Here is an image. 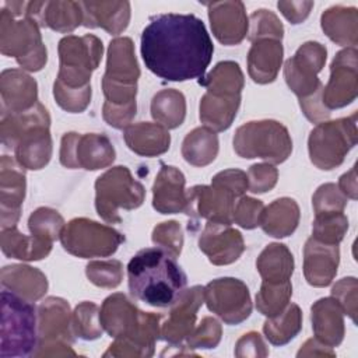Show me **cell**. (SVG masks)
Segmentation results:
<instances>
[{"instance_id":"cell-1","label":"cell","mask_w":358,"mask_h":358,"mask_svg":"<svg viewBox=\"0 0 358 358\" xmlns=\"http://www.w3.org/2000/svg\"><path fill=\"white\" fill-rule=\"evenodd\" d=\"M140 50L151 73L180 83L204 77L214 45L199 17L166 13L150 18L141 32Z\"/></svg>"},{"instance_id":"cell-2","label":"cell","mask_w":358,"mask_h":358,"mask_svg":"<svg viewBox=\"0 0 358 358\" xmlns=\"http://www.w3.org/2000/svg\"><path fill=\"white\" fill-rule=\"evenodd\" d=\"M99 320L103 330L115 341L103 357H151L161 334V315L141 312L122 292L109 295L101 309Z\"/></svg>"},{"instance_id":"cell-3","label":"cell","mask_w":358,"mask_h":358,"mask_svg":"<svg viewBox=\"0 0 358 358\" xmlns=\"http://www.w3.org/2000/svg\"><path fill=\"white\" fill-rule=\"evenodd\" d=\"M186 282L187 277L176 257L158 246L138 250L127 264L130 295L150 306L169 308Z\"/></svg>"},{"instance_id":"cell-4","label":"cell","mask_w":358,"mask_h":358,"mask_svg":"<svg viewBox=\"0 0 358 358\" xmlns=\"http://www.w3.org/2000/svg\"><path fill=\"white\" fill-rule=\"evenodd\" d=\"M140 69L134 55V43L127 36L110 41L106 70L102 77V91L106 110H137V80Z\"/></svg>"},{"instance_id":"cell-5","label":"cell","mask_w":358,"mask_h":358,"mask_svg":"<svg viewBox=\"0 0 358 358\" xmlns=\"http://www.w3.org/2000/svg\"><path fill=\"white\" fill-rule=\"evenodd\" d=\"M38 347V312L32 302L4 289L1 291L0 357L34 355Z\"/></svg>"},{"instance_id":"cell-6","label":"cell","mask_w":358,"mask_h":358,"mask_svg":"<svg viewBox=\"0 0 358 358\" xmlns=\"http://www.w3.org/2000/svg\"><path fill=\"white\" fill-rule=\"evenodd\" d=\"M232 143L239 157L262 158L270 164H281L292 152L288 129L273 119L252 120L239 126Z\"/></svg>"},{"instance_id":"cell-7","label":"cell","mask_w":358,"mask_h":358,"mask_svg":"<svg viewBox=\"0 0 358 358\" xmlns=\"http://www.w3.org/2000/svg\"><path fill=\"white\" fill-rule=\"evenodd\" d=\"M0 50L4 56L15 57L22 70L39 71L48 60L39 25L28 17H15L1 7Z\"/></svg>"},{"instance_id":"cell-8","label":"cell","mask_w":358,"mask_h":358,"mask_svg":"<svg viewBox=\"0 0 358 358\" xmlns=\"http://www.w3.org/2000/svg\"><path fill=\"white\" fill-rule=\"evenodd\" d=\"M144 197V186L131 176L127 166H113L95 180V208L109 224L122 222L119 210H134L143 204Z\"/></svg>"},{"instance_id":"cell-9","label":"cell","mask_w":358,"mask_h":358,"mask_svg":"<svg viewBox=\"0 0 358 358\" xmlns=\"http://www.w3.org/2000/svg\"><path fill=\"white\" fill-rule=\"evenodd\" d=\"M357 144V112L347 117L317 123L309 134L310 161L323 171L343 164L348 151Z\"/></svg>"},{"instance_id":"cell-10","label":"cell","mask_w":358,"mask_h":358,"mask_svg":"<svg viewBox=\"0 0 358 358\" xmlns=\"http://www.w3.org/2000/svg\"><path fill=\"white\" fill-rule=\"evenodd\" d=\"M59 73L56 80L71 88L90 85L91 74L102 59V41L91 34L67 35L59 41Z\"/></svg>"},{"instance_id":"cell-11","label":"cell","mask_w":358,"mask_h":358,"mask_svg":"<svg viewBox=\"0 0 358 358\" xmlns=\"http://www.w3.org/2000/svg\"><path fill=\"white\" fill-rule=\"evenodd\" d=\"M70 306L63 298L49 296L38 308V347L34 357L76 355Z\"/></svg>"},{"instance_id":"cell-12","label":"cell","mask_w":358,"mask_h":358,"mask_svg":"<svg viewBox=\"0 0 358 358\" xmlns=\"http://www.w3.org/2000/svg\"><path fill=\"white\" fill-rule=\"evenodd\" d=\"M60 242L66 252L81 259L108 257L124 242V236L112 227L81 217L64 225Z\"/></svg>"},{"instance_id":"cell-13","label":"cell","mask_w":358,"mask_h":358,"mask_svg":"<svg viewBox=\"0 0 358 358\" xmlns=\"http://www.w3.org/2000/svg\"><path fill=\"white\" fill-rule=\"evenodd\" d=\"M116 152L105 134L70 131L62 137L59 159L70 169L96 171L112 165Z\"/></svg>"},{"instance_id":"cell-14","label":"cell","mask_w":358,"mask_h":358,"mask_svg":"<svg viewBox=\"0 0 358 358\" xmlns=\"http://www.w3.org/2000/svg\"><path fill=\"white\" fill-rule=\"evenodd\" d=\"M204 302L227 324H239L252 313L249 288L238 278L222 277L204 287Z\"/></svg>"},{"instance_id":"cell-15","label":"cell","mask_w":358,"mask_h":358,"mask_svg":"<svg viewBox=\"0 0 358 358\" xmlns=\"http://www.w3.org/2000/svg\"><path fill=\"white\" fill-rule=\"evenodd\" d=\"M327 50L319 42H305L295 55L284 64V77L289 90L298 96L305 98L317 91L323 84L317 73L326 63Z\"/></svg>"},{"instance_id":"cell-16","label":"cell","mask_w":358,"mask_h":358,"mask_svg":"<svg viewBox=\"0 0 358 358\" xmlns=\"http://www.w3.org/2000/svg\"><path fill=\"white\" fill-rule=\"evenodd\" d=\"M357 49L345 48L331 62L330 78L327 85L323 87L322 102L329 110L343 108L357 98Z\"/></svg>"},{"instance_id":"cell-17","label":"cell","mask_w":358,"mask_h":358,"mask_svg":"<svg viewBox=\"0 0 358 358\" xmlns=\"http://www.w3.org/2000/svg\"><path fill=\"white\" fill-rule=\"evenodd\" d=\"M187 204L185 214L190 218H206L210 222L232 224L235 196L217 185H196L186 190Z\"/></svg>"},{"instance_id":"cell-18","label":"cell","mask_w":358,"mask_h":358,"mask_svg":"<svg viewBox=\"0 0 358 358\" xmlns=\"http://www.w3.org/2000/svg\"><path fill=\"white\" fill-rule=\"evenodd\" d=\"M204 302V287L193 285L185 288L178 299L169 306V315L161 323V338L172 345H178L192 333L196 316Z\"/></svg>"},{"instance_id":"cell-19","label":"cell","mask_w":358,"mask_h":358,"mask_svg":"<svg viewBox=\"0 0 358 358\" xmlns=\"http://www.w3.org/2000/svg\"><path fill=\"white\" fill-rule=\"evenodd\" d=\"M25 168L15 158L3 155L0 159V220L1 229L15 227L25 197Z\"/></svg>"},{"instance_id":"cell-20","label":"cell","mask_w":358,"mask_h":358,"mask_svg":"<svg viewBox=\"0 0 358 358\" xmlns=\"http://www.w3.org/2000/svg\"><path fill=\"white\" fill-rule=\"evenodd\" d=\"M199 248L215 266L236 262L245 250L242 234L229 224L207 222L199 236Z\"/></svg>"},{"instance_id":"cell-21","label":"cell","mask_w":358,"mask_h":358,"mask_svg":"<svg viewBox=\"0 0 358 358\" xmlns=\"http://www.w3.org/2000/svg\"><path fill=\"white\" fill-rule=\"evenodd\" d=\"M207 7L213 34L222 45L232 46L245 39L249 18L242 1H213Z\"/></svg>"},{"instance_id":"cell-22","label":"cell","mask_w":358,"mask_h":358,"mask_svg":"<svg viewBox=\"0 0 358 358\" xmlns=\"http://www.w3.org/2000/svg\"><path fill=\"white\" fill-rule=\"evenodd\" d=\"M24 15L32 18L42 28L69 34L83 25L80 1H27Z\"/></svg>"},{"instance_id":"cell-23","label":"cell","mask_w":358,"mask_h":358,"mask_svg":"<svg viewBox=\"0 0 358 358\" xmlns=\"http://www.w3.org/2000/svg\"><path fill=\"white\" fill-rule=\"evenodd\" d=\"M338 245L323 243L309 238L303 246V275L309 285L327 287L337 274Z\"/></svg>"},{"instance_id":"cell-24","label":"cell","mask_w":358,"mask_h":358,"mask_svg":"<svg viewBox=\"0 0 358 358\" xmlns=\"http://www.w3.org/2000/svg\"><path fill=\"white\" fill-rule=\"evenodd\" d=\"M185 183L182 171L161 162V169L152 185V207L161 214L185 213L187 204Z\"/></svg>"},{"instance_id":"cell-25","label":"cell","mask_w":358,"mask_h":358,"mask_svg":"<svg viewBox=\"0 0 358 358\" xmlns=\"http://www.w3.org/2000/svg\"><path fill=\"white\" fill-rule=\"evenodd\" d=\"M1 113H20L38 103L36 81L20 69L3 70L0 76Z\"/></svg>"},{"instance_id":"cell-26","label":"cell","mask_w":358,"mask_h":358,"mask_svg":"<svg viewBox=\"0 0 358 358\" xmlns=\"http://www.w3.org/2000/svg\"><path fill=\"white\" fill-rule=\"evenodd\" d=\"M83 25L102 28L112 35L123 32L130 21L129 1H80Z\"/></svg>"},{"instance_id":"cell-27","label":"cell","mask_w":358,"mask_h":358,"mask_svg":"<svg viewBox=\"0 0 358 358\" xmlns=\"http://www.w3.org/2000/svg\"><path fill=\"white\" fill-rule=\"evenodd\" d=\"M282 45L277 39L252 42L248 52V73L257 84H268L277 78L282 62Z\"/></svg>"},{"instance_id":"cell-28","label":"cell","mask_w":358,"mask_h":358,"mask_svg":"<svg viewBox=\"0 0 358 358\" xmlns=\"http://www.w3.org/2000/svg\"><path fill=\"white\" fill-rule=\"evenodd\" d=\"M310 312L315 338L331 348L340 345L344 338V312L337 301L333 296L322 298L312 305Z\"/></svg>"},{"instance_id":"cell-29","label":"cell","mask_w":358,"mask_h":358,"mask_svg":"<svg viewBox=\"0 0 358 358\" xmlns=\"http://www.w3.org/2000/svg\"><path fill=\"white\" fill-rule=\"evenodd\" d=\"M126 145L137 155L158 157L169 150L171 136L166 127L152 122L130 124L123 131Z\"/></svg>"},{"instance_id":"cell-30","label":"cell","mask_w":358,"mask_h":358,"mask_svg":"<svg viewBox=\"0 0 358 358\" xmlns=\"http://www.w3.org/2000/svg\"><path fill=\"white\" fill-rule=\"evenodd\" d=\"M0 282L4 289L29 302L41 299L48 291L46 275L41 270L25 264L4 266L0 273Z\"/></svg>"},{"instance_id":"cell-31","label":"cell","mask_w":358,"mask_h":358,"mask_svg":"<svg viewBox=\"0 0 358 358\" xmlns=\"http://www.w3.org/2000/svg\"><path fill=\"white\" fill-rule=\"evenodd\" d=\"M14 152L17 162L22 168L32 171L45 168L52 157V136L49 126H36L28 130L18 140Z\"/></svg>"},{"instance_id":"cell-32","label":"cell","mask_w":358,"mask_h":358,"mask_svg":"<svg viewBox=\"0 0 358 358\" xmlns=\"http://www.w3.org/2000/svg\"><path fill=\"white\" fill-rule=\"evenodd\" d=\"M36 126H50V116L48 109L38 102L28 110L20 113H1L0 137L1 144L14 150L18 140L31 129Z\"/></svg>"},{"instance_id":"cell-33","label":"cell","mask_w":358,"mask_h":358,"mask_svg":"<svg viewBox=\"0 0 358 358\" xmlns=\"http://www.w3.org/2000/svg\"><path fill=\"white\" fill-rule=\"evenodd\" d=\"M322 29L337 45L355 48L358 42V13L355 7L334 6L320 18Z\"/></svg>"},{"instance_id":"cell-34","label":"cell","mask_w":358,"mask_h":358,"mask_svg":"<svg viewBox=\"0 0 358 358\" xmlns=\"http://www.w3.org/2000/svg\"><path fill=\"white\" fill-rule=\"evenodd\" d=\"M241 95H214L206 92L200 99L199 117L204 127L213 131L227 130L239 109Z\"/></svg>"},{"instance_id":"cell-35","label":"cell","mask_w":358,"mask_h":358,"mask_svg":"<svg viewBox=\"0 0 358 358\" xmlns=\"http://www.w3.org/2000/svg\"><path fill=\"white\" fill-rule=\"evenodd\" d=\"M299 215L298 203L291 197H281L263 210L260 227L270 236L285 238L296 229Z\"/></svg>"},{"instance_id":"cell-36","label":"cell","mask_w":358,"mask_h":358,"mask_svg":"<svg viewBox=\"0 0 358 358\" xmlns=\"http://www.w3.org/2000/svg\"><path fill=\"white\" fill-rule=\"evenodd\" d=\"M1 250L7 257L34 262L46 257L52 250V243L31 235L21 234L15 227L4 228L0 234Z\"/></svg>"},{"instance_id":"cell-37","label":"cell","mask_w":358,"mask_h":358,"mask_svg":"<svg viewBox=\"0 0 358 358\" xmlns=\"http://www.w3.org/2000/svg\"><path fill=\"white\" fill-rule=\"evenodd\" d=\"M294 264L292 253L282 243L267 245L256 260V268L263 281L274 284L289 281Z\"/></svg>"},{"instance_id":"cell-38","label":"cell","mask_w":358,"mask_h":358,"mask_svg":"<svg viewBox=\"0 0 358 358\" xmlns=\"http://www.w3.org/2000/svg\"><path fill=\"white\" fill-rule=\"evenodd\" d=\"M218 154V137L208 127H196L189 131L182 143V157L193 166L211 164Z\"/></svg>"},{"instance_id":"cell-39","label":"cell","mask_w":358,"mask_h":358,"mask_svg":"<svg viewBox=\"0 0 358 358\" xmlns=\"http://www.w3.org/2000/svg\"><path fill=\"white\" fill-rule=\"evenodd\" d=\"M199 84L206 87V92L214 95H241L243 90V73L238 63L225 60L215 64V67Z\"/></svg>"},{"instance_id":"cell-40","label":"cell","mask_w":358,"mask_h":358,"mask_svg":"<svg viewBox=\"0 0 358 358\" xmlns=\"http://www.w3.org/2000/svg\"><path fill=\"white\" fill-rule=\"evenodd\" d=\"M151 116L168 130L179 127L186 116L185 95L175 88L157 92L151 101Z\"/></svg>"},{"instance_id":"cell-41","label":"cell","mask_w":358,"mask_h":358,"mask_svg":"<svg viewBox=\"0 0 358 358\" xmlns=\"http://www.w3.org/2000/svg\"><path fill=\"white\" fill-rule=\"evenodd\" d=\"M302 329V312L296 303H288L277 316L268 317L263 324V333L273 345L289 343Z\"/></svg>"},{"instance_id":"cell-42","label":"cell","mask_w":358,"mask_h":358,"mask_svg":"<svg viewBox=\"0 0 358 358\" xmlns=\"http://www.w3.org/2000/svg\"><path fill=\"white\" fill-rule=\"evenodd\" d=\"M291 295V281L277 284L262 281L260 291L256 295V308L262 315L267 317H274L287 308Z\"/></svg>"},{"instance_id":"cell-43","label":"cell","mask_w":358,"mask_h":358,"mask_svg":"<svg viewBox=\"0 0 358 358\" xmlns=\"http://www.w3.org/2000/svg\"><path fill=\"white\" fill-rule=\"evenodd\" d=\"M64 225L66 224L63 217L50 207H39L28 218V228L31 235L50 243H53L56 239H60V234Z\"/></svg>"},{"instance_id":"cell-44","label":"cell","mask_w":358,"mask_h":358,"mask_svg":"<svg viewBox=\"0 0 358 358\" xmlns=\"http://www.w3.org/2000/svg\"><path fill=\"white\" fill-rule=\"evenodd\" d=\"M73 331L83 340L99 338L103 333V327L99 320V308L91 301L78 303L71 313Z\"/></svg>"},{"instance_id":"cell-45","label":"cell","mask_w":358,"mask_h":358,"mask_svg":"<svg viewBox=\"0 0 358 358\" xmlns=\"http://www.w3.org/2000/svg\"><path fill=\"white\" fill-rule=\"evenodd\" d=\"M348 229V218L344 213H330L315 215L312 225V238L329 243L338 245Z\"/></svg>"},{"instance_id":"cell-46","label":"cell","mask_w":358,"mask_h":358,"mask_svg":"<svg viewBox=\"0 0 358 358\" xmlns=\"http://www.w3.org/2000/svg\"><path fill=\"white\" fill-rule=\"evenodd\" d=\"M250 31L249 41L255 42L259 39H277L281 41L284 36V27L278 17L268 10H256L249 17Z\"/></svg>"},{"instance_id":"cell-47","label":"cell","mask_w":358,"mask_h":358,"mask_svg":"<svg viewBox=\"0 0 358 358\" xmlns=\"http://www.w3.org/2000/svg\"><path fill=\"white\" fill-rule=\"evenodd\" d=\"M88 280L101 288H115L122 282L123 266L119 260H95L85 267Z\"/></svg>"},{"instance_id":"cell-48","label":"cell","mask_w":358,"mask_h":358,"mask_svg":"<svg viewBox=\"0 0 358 358\" xmlns=\"http://www.w3.org/2000/svg\"><path fill=\"white\" fill-rule=\"evenodd\" d=\"M53 96L62 109L70 113H80L91 102V84L81 88H71L56 80L53 84Z\"/></svg>"},{"instance_id":"cell-49","label":"cell","mask_w":358,"mask_h":358,"mask_svg":"<svg viewBox=\"0 0 358 358\" xmlns=\"http://www.w3.org/2000/svg\"><path fill=\"white\" fill-rule=\"evenodd\" d=\"M315 215L343 213L347 206V197L334 183H324L317 187L312 197Z\"/></svg>"},{"instance_id":"cell-50","label":"cell","mask_w":358,"mask_h":358,"mask_svg":"<svg viewBox=\"0 0 358 358\" xmlns=\"http://www.w3.org/2000/svg\"><path fill=\"white\" fill-rule=\"evenodd\" d=\"M222 329L215 317L206 316L187 336L189 348H215L221 340Z\"/></svg>"},{"instance_id":"cell-51","label":"cell","mask_w":358,"mask_h":358,"mask_svg":"<svg viewBox=\"0 0 358 358\" xmlns=\"http://www.w3.org/2000/svg\"><path fill=\"white\" fill-rule=\"evenodd\" d=\"M151 239L155 246L165 249L175 257H178L182 252L183 234L179 222L176 221H165L158 224L152 231Z\"/></svg>"},{"instance_id":"cell-52","label":"cell","mask_w":358,"mask_h":358,"mask_svg":"<svg viewBox=\"0 0 358 358\" xmlns=\"http://www.w3.org/2000/svg\"><path fill=\"white\" fill-rule=\"evenodd\" d=\"M264 204L253 197L242 196L234 207V222L245 229H253L260 225Z\"/></svg>"},{"instance_id":"cell-53","label":"cell","mask_w":358,"mask_h":358,"mask_svg":"<svg viewBox=\"0 0 358 358\" xmlns=\"http://www.w3.org/2000/svg\"><path fill=\"white\" fill-rule=\"evenodd\" d=\"M357 291L358 284L355 277L341 278L331 288V296L337 301L343 312L347 313L354 323L357 322Z\"/></svg>"},{"instance_id":"cell-54","label":"cell","mask_w":358,"mask_h":358,"mask_svg":"<svg viewBox=\"0 0 358 358\" xmlns=\"http://www.w3.org/2000/svg\"><path fill=\"white\" fill-rule=\"evenodd\" d=\"M278 179V171L271 164H255L248 171V189L252 193L270 192Z\"/></svg>"},{"instance_id":"cell-55","label":"cell","mask_w":358,"mask_h":358,"mask_svg":"<svg viewBox=\"0 0 358 358\" xmlns=\"http://www.w3.org/2000/svg\"><path fill=\"white\" fill-rule=\"evenodd\" d=\"M213 185L221 186L224 189H227L228 192H231L235 197H241L243 196V193L248 190V175L241 171V169H225L218 172L213 179H211Z\"/></svg>"},{"instance_id":"cell-56","label":"cell","mask_w":358,"mask_h":358,"mask_svg":"<svg viewBox=\"0 0 358 358\" xmlns=\"http://www.w3.org/2000/svg\"><path fill=\"white\" fill-rule=\"evenodd\" d=\"M235 355L239 358L245 357H267L268 348L264 344L262 336L257 331L245 333L235 345Z\"/></svg>"},{"instance_id":"cell-57","label":"cell","mask_w":358,"mask_h":358,"mask_svg":"<svg viewBox=\"0 0 358 358\" xmlns=\"http://www.w3.org/2000/svg\"><path fill=\"white\" fill-rule=\"evenodd\" d=\"M322 92H323V85L315 91L312 95L299 98V106L303 112V115L313 123H320L324 122L326 119L330 117V110L326 109V106L322 102Z\"/></svg>"},{"instance_id":"cell-58","label":"cell","mask_w":358,"mask_h":358,"mask_svg":"<svg viewBox=\"0 0 358 358\" xmlns=\"http://www.w3.org/2000/svg\"><path fill=\"white\" fill-rule=\"evenodd\" d=\"M277 7L291 24H301L309 15L313 1H278Z\"/></svg>"},{"instance_id":"cell-59","label":"cell","mask_w":358,"mask_h":358,"mask_svg":"<svg viewBox=\"0 0 358 358\" xmlns=\"http://www.w3.org/2000/svg\"><path fill=\"white\" fill-rule=\"evenodd\" d=\"M296 355L298 357H310V355H330V357H334L336 352L331 350V347H327V345L322 344L319 340L309 338L302 345V348L298 351Z\"/></svg>"},{"instance_id":"cell-60","label":"cell","mask_w":358,"mask_h":358,"mask_svg":"<svg viewBox=\"0 0 358 358\" xmlns=\"http://www.w3.org/2000/svg\"><path fill=\"white\" fill-rule=\"evenodd\" d=\"M355 165L351 168L350 172L344 173L338 180V189L344 193V196L348 199H357V175H355Z\"/></svg>"}]
</instances>
